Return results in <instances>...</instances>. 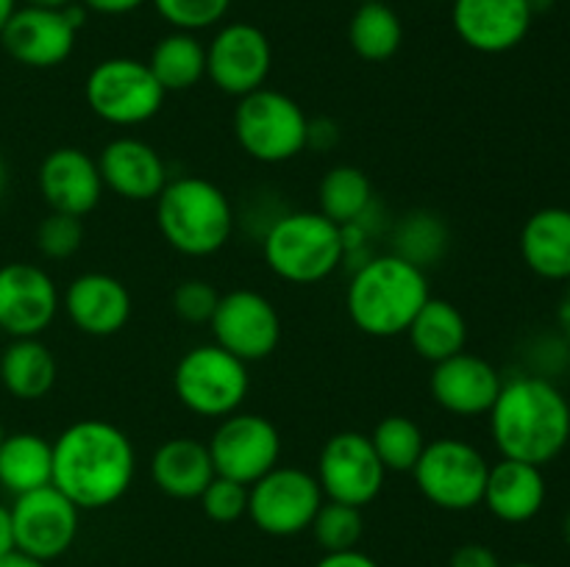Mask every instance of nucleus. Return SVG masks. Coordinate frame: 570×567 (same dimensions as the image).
<instances>
[{
  "label": "nucleus",
  "instance_id": "1",
  "mask_svg": "<svg viewBox=\"0 0 570 567\" xmlns=\"http://www.w3.org/2000/svg\"><path fill=\"white\" fill-rule=\"evenodd\" d=\"M137 476V450L120 426L87 417L56 437L53 487L81 511L115 506Z\"/></svg>",
  "mask_w": 570,
  "mask_h": 567
},
{
  "label": "nucleus",
  "instance_id": "2",
  "mask_svg": "<svg viewBox=\"0 0 570 567\" xmlns=\"http://www.w3.org/2000/svg\"><path fill=\"white\" fill-rule=\"evenodd\" d=\"M488 417L501 459L546 467L570 442V404L546 376L504 381Z\"/></svg>",
  "mask_w": 570,
  "mask_h": 567
},
{
  "label": "nucleus",
  "instance_id": "3",
  "mask_svg": "<svg viewBox=\"0 0 570 567\" xmlns=\"http://www.w3.org/2000/svg\"><path fill=\"white\" fill-rule=\"evenodd\" d=\"M429 298L432 289L426 270L395 253H384L356 267L345 292V309L362 334L390 339L406 334Z\"/></svg>",
  "mask_w": 570,
  "mask_h": 567
},
{
  "label": "nucleus",
  "instance_id": "4",
  "mask_svg": "<svg viewBox=\"0 0 570 567\" xmlns=\"http://www.w3.org/2000/svg\"><path fill=\"white\" fill-rule=\"evenodd\" d=\"M154 203L161 239L173 250L193 259L215 256L226 248L237 226L232 200L209 178H170Z\"/></svg>",
  "mask_w": 570,
  "mask_h": 567
},
{
  "label": "nucleus",
  "instance_id": "5",
  "mask_svg": "<svg viewBox=\"0 0 570 567\" xmlns=\"http://www.w3.org/2000/svg\"><path fill=\"white\" fill-rule=\"evenodd\" d=\"M267 267L287 284H321L345 265V233L321 211H287L262 237Z\"/></svg>",
  "mask_w": 570,
  "mask_h": 567
},
{
  "label": "nucleus",
  "instance_id": "6",
  "mask_svg": "<svg viewBox=\"0 0 570 567\" xmlns=\"http://www.w3.org/2000/svg\"><path fill=\"white\" fill-rule=\"evenodd\" d=\"M234 137L254 161L284 165L309 148V117L298 100L262 87L239 98L234 109Z\"/></svg>",
  "mask_w": 570,
  "mask_h": 567
},
{
  "label": "nucleus",
  "instance_id": "7",
  "mask_svg": "<svg viewBox=\"0 0 570 567\" xmlns=\"http://www.w3.org/2000/svg\"><path fill=\"white\" fill-rule=\"evenodd\" d=\"M173 389L184 409L209 420L239 411L250 389L248 365L217 342L195 345L173 370Z\"/></svg>",
  "mask_w": 570,
  "mask_h": 567
},
{
  "label": "nucleus",
  "instance_id": "8",
  "mask_svg": "<svg viewBox=\"0 0 570 567\" xmlns=\"http://www.w3.org/2000/svg\"><path fill=\"white\" fill-rule=\"evenodd\" d=\"M490 461L482 450L460 437L426 442L412 478L423 498L443 511H471L482 506Z\"/></svg>",
  "mask_w": 570,
  "mask_h": 567
},
{
  "label": "nucleus",
  "instance_id": "9",
  "mask_svg": "<svg viewBox=\"0 0 570 567\" xmlns=\"http://www.w3.org/2000/svg\"><path fill=\"white\" fill-rule=\"evenodd\" d=\"M83 98L95 117L109 126L128 128L154 120L165 106L167 92L150 72L148 61L115 56L89 70Z\"/></svg>",
  "mask_w": 570,
  "mask_h": 567
},
{
  "label": "nucleus",
  "instance_id": "10",
  "mask_svg": "<svg viewBox=\"0 0 570 567\" xmlns=\"http://www.w3.org/2000/svg\"><path fill=\"white\" fill-rule=\"evenodd\" d=\"M323 500L315 472L278 465L248 487V520L267 537H298L309 531Z\"/></svg>",
  "mask_w": 570,
  "mask_h": 567
},
{
  "label": "nucleus",
  "instance_id": "11",
  "mask_svg": "<svg viewBox=\"0 0 570 567\" xmlns=\"http://www.w3.org/2000/svg\"><path fill=\"white\" fill-rule=\"evenodd\" d=\"M83 20H87V9L78 0L65 9L17 6L0 33V44L17 64L50 70L70 59Z\"/></svg>",
  "mask_w": 570,
  "mask_h": 567
},
{
  "label": "nucleus",
  "instance_id": "12",
  "mask_svg": "<svg viewBox=\"0 0 570 567\" xmlns=\"http://www.w3.org/2000/svg\"><path fill=\"white\" fill-rule=\"evenodd\" d=\"M315 478L323 498L362 509L382 495L387 470L367 434L340 431L321 448Z\"/></svg>",
  "mask_w": 570,
  "mask_h": 567
},
{
  "label": "nucleus",
  "instance_id": "13",
  "mask_svg": "<svg viewBox=\"0 0 570 567\" xmlns=\"http://www.w3.org/2000/svg\"><path fill=\"white\" fill-rule=\"evenodd\" d=\"M215 472L250 487L282 461V434L267 417L234 411L223 417L209 437Z\"/></svg>",
  "mask_w": 570,
  "mask_h": 567
},
{
  "label": "nucleus",
  "instance_id": "14",
  "mask_svg": "<svg viewBox=\"0 0 570 567\" xmlns=\"http://www.w3.org/2000/svg\"><path fill=\"white\" fill-rule=\"evenodd\" d=\"M11 511L14 548L39 561H53L72 548L81 528V509L53 484L17 495Z\"/></svg>",
  "mask_w": 570,
  "mask_h": 567
},
{
  "label": "nucleus",
  "instance_id": "15",
  "mask_svg": "<svg viewBox=\"0 0 570 567\" xmlns=\"http://www.w3.org/2000/svg\"><path fill=\"white\" fill-rule=\"evenodd\" d=\"M271 70V39L250 22L220 26L206 44V78L237 100L265 87Z\"/></svg>",
  "mask_w": 570,
  "mask_h": 567
},
{
  "label": "nucleus",
  "instance_id": "16",
  "mask_svg": "<svg viewBox=\"0 0 570 567\" xmlns=\"http://www.w3.org/2000/svg\"><path fill=\"white\" fill-rule=\"evenodd\" d=\"M209 328L215 342L245 365L267 359L282 342L278 309L256 289H232L220 295Z\"/></svg>",
  "mask_w": 570,
  "mask_h": 567
},
{
  "label": "nucleus",
  "instance_id": "17",
  "mask_svg": "<svg viewBox=\"0 0 570 567\" xmlns=\"http://www.w3.org/2000/svg\"><path fill=\"white\" fill-rule=\"evenodd\" d=\"M61 309V295L45 267L9 261L0 267V331L11 339L39 337Z\"/></svg>",
  "mask_w": 570,
  "mask_h": 567
},
{
  "label": "nucleus",
  "instance_id": "18",
  "mask_svg": "<svg viewBox=\"0 0 570 567\" xmlns=\"http://www.w3.org/2000/svg\"><path fill=\"white\" fill-rule=\"evenodd\" d=\"M529 0H451V26L476 53H507L532 28Z\"/></svg>",
  "mask_w": 570,
  "mask_h": 567
},
{
  "label": "nucleus",
  "instance_id": "19",
  "mask_svg": "<svg viewBox=\"0 0 570 567\" xmlns=\"http://www.w3.org/2000/svg\"><path fill=\"white\" fill-rule=\"evenodd\" d=\"M501 387H504L501 372L488 359L468 350L438 361L429 376V392L434 404L456 417L490 415Z\"/></svg>",
  "mask_w": 570,
  "mask_h": 567
},
{
  "label": "nucleus",
  "instance_id": "20",
  "mask_svg": "<svg viewBox=\"0 0 570 567\" xmlns=\"http://www.w3.org/2000/svg\"><path fill=\"white\" fill-rule=\"evenodd\" d=\"M61 309L87 337H115L131 320L134 300L120 278L92 270L67 284Z\"/></svg>",
  "mask_w": 570,
  "mask_h": 567
},
{
  "label": "nucleus",
  "instance_id": "21",
  "mask_svg": "<svg viewBox=\"0 0 570 567\" xmlns=\"http://www.w3.org/2000/svg\"><path fill=\"white\" fill-rule=\"evenodd\" d=\"M104 187L128 203H148L161 195L170 176L159 150L137 137H117L104 145L98 159Z\"/></svg>",
  "mask_w": 570,
  "mask_h": 567
},
{
  "label": "nucleus",
  "instance_id": "22",
  "mask_svg": "<svg viewBox=\"0 0 570 567\" xmlns=\"http://www.w3.org/2000/svg\"><path fill=\"white\" fill-rule=\"evenodd\" d=\"M37 187L50 211L87 217L104 198L98 161L81 148H56L42 159Z\"/></svg>",
  "mask_w": 570,
  "mask_h": 567
},
{
  "label": "nucleus",
  "instance_id": "23",
  "mask_svg": "<svg viewBox=\"0 0 570 567\" xmlns=\"http://www.w3.org/2000/svg\"><path fill=\"white\" fill-rule=\"evenodd\" d=\"M546 495H549V487H546L543 467L501 459L490 465L482 504L488 506L495 520L521 526L543 511Z\"/></svg>",
  "mask_w": 570,
  "mask_h": 567
},
{
  "label": "nucleus",
  "instance_id": "24",
  "mask_svg": "<svg viewBox=\"0 0 570 567\" xmlns=\"http://www.w3.org/2000/svg\"><path fill=\"white\" fill-rule=\"evenodd\" d=\"M154 484L176 500H198L200 493L217 476L209 445L193 437H173L156 448L150 459Z\"/></svg>",
  "mask_w": 570,
  "mask_h": 567
},
{
  "label": "nucleus",
  "instance_id": "25",
  "mask_svg": "<svg viewBox=\"0 0 570 567\" xmlns=\"http://www.w3.org/2000/svg\"><path fill=\"white\" fill-rule=\"evenodd\" d=\"M521 256L534 276L546 281H570V209L549 206L523 222Z\"/></svg>",
  "mask_w": 570,
  "mask_h": 567
},
{
  "label": "nucleus",
  "instance_id": "26",
  "mask_svg": "<svg viewBox=\"0 0 570 567\" xmlns=\"http://www.w3.org/2000/svg\"><path fill=\"white\" fill-rule=\"evenodd\" d=\"M59 378V365L39 337L11 339L0 354V384L17 400H42Z\"/></svg>",
  "mask_w": 570,
  "mask_h": 567
},
{
  "label": "nucleus",
  "instance_id": "27",
  "mask_svg": "<svg viewBox=\"0 0 570 567\" xmlns=\"http://www.w3.org/2000/svg\"><path fill=\"white\" fill-rule=\"evenodd\" d=\"M53 484V442L33 431L6 434L0 445V487L26 495Z\"/></svg>",
  "mask_w": 570,
  "mask_h": 567
},
{
  "label": "nucleus",
  "instance_id": "28",
  "mask_svg": "<svg viewBox=\"0 0 570 567\" xmlns=\"http://www.w3.org/2000/svg\"><path fill=\"white\" fill-rule=\"evenodd\" d=\"M406 337L421 359L438 365L465 350L468 320L451 300L429 298L412 326L406 328Z\"/></svg>",
  "mask_w": 570,
  "mask_h": 567
},
{
  "label": "nucleus",
  "instance_id": "29",
  "mask_svg": "<svg viewBox=\"0 0 570 567\" xmlns=\"http://www.w3.org/2000/svg\"><path fill=\"white\" fill-rule=\"evenodd\" d=\"M148 67L165 92H187L206 78V44L189 31H170L154 44Z\"/></svg>",
  "mask_w": 570,
  "mask_h": 567
},
{
  "label": "nucleus",
  "instance_id": "30",
  "mask_svg": "<svg viewBox=\"0 0 570 567\" xmlns=\"http://www.w3.org/2000/svg\"><path fill=\"white\" fill-rule=\"evenodd\" d=\"M373 200H376V195H373L367 172L351 165L332 167L317 187V211L337 222L340 228L365 220L373 209Z\"/></svg>",
  "mask_w": 570,
  "mask_h": 567
},
{
  "label": "nucleus",
  "instance_id": "31",
  "mask_svg": "<svg viewBox=\"0 0 570 567\" xmlns=\"http://www.w3.org/2000/svg\"><path fill=\"white\" fill-rule=\"evenodd\" d=\"M348 42L360 59L387 61L404 42V22L387 0H367L356 6L348 22Z\"/></svg>",
  "mask_w": 570,
  "mask_h": 567
},
{
  "label": "nucleus",
  "instance_id": "32",
  "mask_svg": "<svg viewBox=\"0 0 570 567\" xmlns=\"http://www.w3.org/2000/svg\"><path fill=\"white\" fill-rule=\"evenodd\" d=\"M449 226L434 211H410L393 228V253L415 267L438 265L449 250Z\"/></svg>",
  "mask_w": 570,
  "mask_h": 567
},
{
  "label": "nucleus",
  "instance_id": "33",
  "mask_svg": "<svg viewBox=\"0 0 570 567\" xmlns=\"http://www.w3.org/2000/svg\"><path fill=\"white\" fill-rule=\"evenodd\" d=\"M367 437H371L373 448H376L379 459H382L387 472H412V467L421 459L423 448H426L423 428L406 415L384 417Z\"/></svg>",
  "mask_w": 570,
  "mask_h": 567
},
{
  "label": "nucleus",
  "instance_id": "34",
  "mask_svg": "<svg viewBox=\"0 0 570 567\" xmlns=\"http://www.w3.org/2000/svg\"><path fill=\"white\" fill-rule=\"evenodd\" d=\"M309 531L315 537V543L323 548V554L360 548L362 534H365L362 509L348 504H337V500H323Z\"/></svg>",
  "mask_w": 570,
  "mask_h": 567
},
{
  "label": "nucleus",
  "instance_id": "35",
  "mask_svg": "<svg viewBox=\"0 0 570 567\" xmlns=\"http://www.w3.org/2000/svg\"><path fill=\"white\" fill-rule=\"evenodd\" d=\"M150 3L173 31L189 33L215 28L232 9V0H150Z\"/></svg>",
  "mask_w": 570,
  "mask_h": 567
},
{
  "label": "nucleus",
  "instance_id": "36",
  "mask_svg": "<svg viewBox=\"0 0 570 567\" xmlns=\"http://www.w3.org/2000/svg\"><path fill=\"white\" fill-rule=\"evenodd\" d=\"M37 250L45 259L65 261L76 256L83 245V220L72 215H61V211H50L33 233Z\"/></svg>",
  "mask_w": 570,
  "mask_h": 567
},
{
  "label": "nucleus",
  "instance_id": "37",
  "mask_svg": "<svg viewBox=\"0 0 570 567\" xmlns=\"http://www.w3.org/2000/svg\"><path fill=\"white\" fill-rule=\"evenodd\" d=\"M198 500L204 515L212 523H220V526H228V523H237L243 517H248V487L239 481H232V478L215 476L209 481V487L200 493Z\"/></svg>",
  "mask_w": 570,
  "mask_h": 567
},
{
  "label": "nucleus",
  "instance_id": "38",
  "mask_svg": "<svg viewBox=\"0 0 570 567\" xmlns=\"http://www.w3.org/2000/svg\"><path fill=\"white\" fill-rule=\"evenodd\" d=\"M170 304L178 320L189 322V326H209L212 315L220 304V292L204 278H187L173 289Z\"/></svg>",
  "mask_w": 570,
  "mask_h": 567
},
{
  "label": "nucleus",
  "instance_id": "39",
  "mask_svg": "<svg viewBox=\"0 0 570 567\" xmlns=\"http://www.w3.org/2000/svg\"><path fill=\"white\" fill-rule=\"evenodd\" d=\"M449 567H504L501 565L499 554L484 543H465L454 548L451 554Z\"/></svg>",
  "mask_w": 570,
  "mask_h": 567
},
{
  "label": "nucleus",
  "instance_id": "40",
  "mask_svg": "<svg viewBox=\"0 0 570 567\" xmlns=\"http://www.w3.org/2000/svg\"><path fill=\"white\" fill-rule=\"evenodd\" d=\"M315 567H382L373 556H367L365 550H337V554H323L317 559Z\"/></svg>",
  "mask_w": 570,
  "mask_h": 567
},
{
  "label": "nucleus",
  "instance_id": "41",
  "mask_svg": "<svg viewBox=\"0 0 570 567\" xmlns=\"http://www.w3.org/2000/svg\"><path fill=\"white\" fill-rule=\"evenodd\" d=\"M87 11H95V14H106V17H120V14H131L137 11L139 6H145L148 0H78Z\"/></svg>",
  "mask_w": 570,
  "mask_h": 567
},
{
  "label": "nucleus",
  "instance_id": "42",
  "mask_svg": "<svg viewBox=\"0 0 570 567\" xmlns=\"http://www.w3.org/2000/svg\"><path fill=\"white\" fill-rule=\"evenodd\" d=\"M14 550V534H11V511L9 506L0 504V559Z\"/></svg>",
  "mask_w": 570,
  "mask_h": 567
},
{
  "label": "nucleus",
  "instance_id": "43",
  "mask_svg": "<svg viewBox=\"0 0 570 567\" xmlns=\"http://www.w3.org/2000/svg\"><path fill=\"white\" fill-rule=\"evenodd\" d=\"M0 567H48V565L14 548V550H11V554H6L3 559H0Z\"/></svg>",
  "mask_w": 570,
  "mask_h": 567
},
{
  "label": "nucleus",
  "instance_id": "44",
  "mask_svg": "<svg viewBox=\"0 0 570 567\" xmlns=\"http://www.w3.org/2000/svg\"><path fill=\"white\" fill-rule=\"evenodd\" d=\"M14 11H17V0H0V33H3L6 22L11 20Z\"/></svg>",
  "mask_w": 570,
  "mask_h": 567
},
{
  "label": "nucleus",
  "instance_id": "45",
  "mask_svg": "<svg viewBox=\"0 0 570 567\" xmlns=\"http://www.w3.org/2000/svg\"><path fill=\"white\" fill-rule=\"evenodd\" d=\"M26 6H39V9H65V6L76 3V0H22Z\"/></svg>",
  "mask_w": 570,
  "mask_h": 567
},
{
  "label": "nucleus",
  "instance_id": "46",
  "mask_svg": "<svg viewBox=\"0 0 570 567\" xmlns=\"http://www.w3.org/2000/svg\"><path fill=\"white\" fill-rule=\"evenodd\" d=\"M560 326H562V331H566L568 339H570V289H568V295H566V298H562V304H560Z\"/></svg>",
  "mask_w": 570,
  "mask_h": 567
},
{
  "label": "nucleus",
  "instance_id": "47",
  "mask_svg": "<svg viewBox=\"0 0 570 567\" xmlns=\"http://www.w3.org/2000/svg\"><path fill=\"white\" fill-rule=\"evenodd\" d=\"M551 6H554V0H529V9H532V14H540V11H549Z\"/></svg>",
  "mask_w": 570,
  "mask_h": 567
},
{
  "label": "nucleus",
  "instance_id": "48",
  "mask_svg": "<svg viewBox=\"0 0 570 567\" xmlns=\"http://www.w3.org/2000/svg\"><path fill=\"white\" fill-rule=\"evenodd\" d=\"M562 539H566V545H568V550H570V509H568L566 520H562Z\"/></svg>",
  "mask_w": 570,
  "mask_h": 567
},
{
  "label": "nucleus",
  "instance_id": "49",
  "mask_svg": "<svg viewBox=\"0 0 570 567\" xmlns=\"http://www.w3.org/2000/svg\"><path fill=\"white\" fill-rule=\"evenodd\" d=\"M3 192H6V165L3 159H0V200H3Z\"/></svg>",
  "mask_w": 570,
  "mask_h": 567
},
{
  "label": "nucleus",
  "instance_id": "50",
  "mask_svg": "<svg viewBox=\"0 0 570 567\" xmlns=\"http://www.w3.org/2000/svg\"><path fill=\"white\" fill-rule=\"evenodd\" d=\"M507 567H540V565H532V561H515V565H507Z\"/></svg>",
  "mask_w": 570,
  "mask_h": 567
},
{
  "label": "nucleus",
  "instance_id": "51",
  "mask_svg": "<svg viewBox=\"0 0 570 567\" xmlns=\"http://www.w3.org/2000/svg\"><path fill=\"white\" fill-rule=\"evenodd\" d=\"M3 439H6V428H3V422H0V445H3Z\"/></svg>",
  "mask_w": 570,
  "mask_h": 567
},
{
  "label": "nucleus",
  "instance_id": "52",
  "mask_svg": "<svg viewBox=\"0 0 570 567\" xmlns=\"http://www.w3.org/2000/svg\"><path fill=\"white\" fill-rule=\"evenodd\" d=\"M356 3H367V0H356Z\"/></svg>",
  "mask_w": 570,
  "mask_h": 567
}]
</instances>
